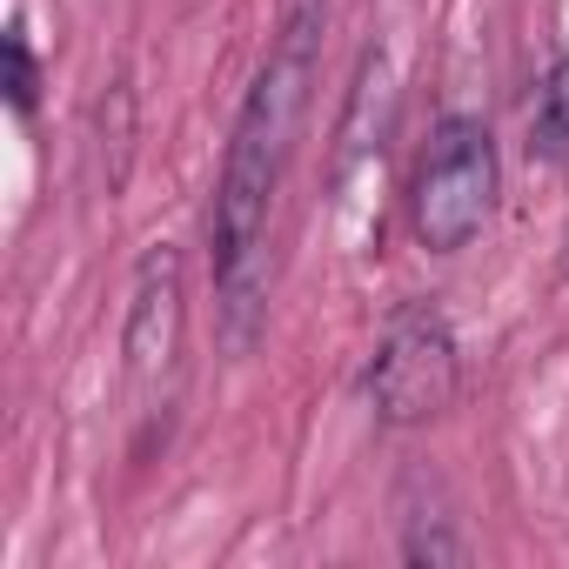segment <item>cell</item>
I'll list each match as a JSON object with an SVG mask.
<instances>
[{
    "label": "cell",
    "instance_id": "2",
    "mask_svg": "<svg viewBox=\"0 0 569 569\" xmlns=\"http://www.w3.org/2000/svg\"><path fill=\"white\" fill-rule=\"evenodd\" d=\"M496 194H502V161H496L489 121H476V114H442L436 134H429V148H422L416 188H409L416 241H422L429 254L469 248V241L489 228Z\"/></svg>",
    "mask_w": 569,
    "mask_h": 569
},
{
    "label": "cell",
    "instance_id": "7",
    "mask_svg": "<svg viewBox=\"0 0 569 569\" xmlns=\"http://www.w3.org/2000/svg\"><path fill=\"white\" fill-rule=\"evenodd\" d=\"M402 556L409 562H469V542L449 529V516H409Z\"/></svg>",
    "mask_w": 569,
    "mask_h": 569
},
{
    "label": "cell",
    "instance_id": "1",
    "mask_svg": "<svg viewBox=\"0 0 569 569\" xmlns=\"http://www.w3.org/2000/svg\"><path fill=\"white\" fill-rule=\"evenodd\" d=\"M316 48H322V0L281 21V41L268 48L234 128H228V154H221V181H214V214H208V261H214V296L228 316V342L248 349L254 322H261V296H268V214L289 174L302 114H309V88H316Z\"/></svg>",
    "mask_w": 569,
    "mask_h": 569
},
{
    "label": "cell",
    "instance_id": "3",
    "mask_svg": "<svg viewBox=\"0 0 569 569\" xmlns=\"http://www.w3.org/2000/svg\"><path fill=\"white\" fill-rule=\"evenodd\" d=\"M462 382V356L456 336L442 322V309L416 302L402 316H389L376 356H369V409L382 429H422L436 416H449Z\"/></svg>",
    "mask_w": 569,
    "mask_h": 569
},
{
    "label": "cell",
    "instance_id": "6",
    "mask_svg": "<svg viewBox=\"0 0 569 569\" xmlns=\"http://www.w3.org/2000/svg\"><path fill=\"white\" fill-rule=\"evenodd\" d=\"M134 134V94H128V81H114L108 88V101H101V161H108V148H114V181H108V194H121V181H128V141Z\"/></svg>",
    "mask_w": 569,
    "mask_h": 569
},
{
    "label": "cell",
    "instance_id": "8",
    "mask_svg": "<svg viewBox=\"0 0 569 569\" xmlns=\"http://www.w3.org/2000/svg\"><path fill=\"white\" fill-rule=\"evenodd\" d=\"M8 101H14V114H34V101H41V61L28 48L21 21L8 28Z\"/></svg>",
    "mask_w": 569,
    "mask_h": 569
},
{
    "label": "cell",
    "instance_id": "5",
    "mask_svg": "<svg viewBox=\"0 0 569 569\" xmlns=\"http://www.w3.org/2000/svg\"><path fill=\"white\" fill-rule=\"evenodd\" d=\"M536 154L542 161H569V61L549 68L542 101H536Z\"/></svg>",
    "mask_w": 569,
    "mask_h": 569
},
{
    "label": "cell",
    "instance_id": "4",
    "mask_svg": "<svg viewBox=\"0 0 569 569\" xmlns=\"http://www.w3.org/2000/svg\"><path fill=\"white\" fill-rule=\"evenodd\" d=\"M181 329H188V289H181V254L161 241L141 254L128 281V322H121V362L134 389H154L181 362Z\"/></svg>",
    "mask_w": 569,
    "mask_h": 569
}]
</instances>
